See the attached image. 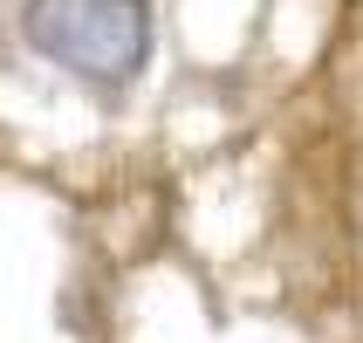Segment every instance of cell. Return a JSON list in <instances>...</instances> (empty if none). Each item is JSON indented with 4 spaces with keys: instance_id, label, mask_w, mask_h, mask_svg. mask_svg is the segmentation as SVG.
<instances>
[{
    "instance_id": "cell-1",
    "label": "cell",
    "mask_w": 363,
    "mask_h": 343,
    "mask_svg": "<svg viewBox=\"0 0 363 343\" xmlns=\"http://www.w3.org/2000/svg\"><path fill=\"white\" fill-rule=\"evenodd\" d=\"M21 35L41 62L69 69L89 89H123L151 62V7L144 0H28Z\"/></svg>"
}]
</instances>
